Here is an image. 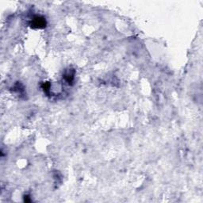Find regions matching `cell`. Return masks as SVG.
<instances>
[{"instance_id": "cell-1", "label": "cell", "mask_w": 203, "mask_h": 203, "mask_svg": "<svg viewBox=\"0 0 203 203\" xmlns=\"http://www.w3.org/2000/svg\"><path fill=\"white\" fill-rule=\"evenodd\" d=\"M33 26H36L37 28H43L44 26H45V20L41 18H34Z\"/></svg>"}]
</instances>
